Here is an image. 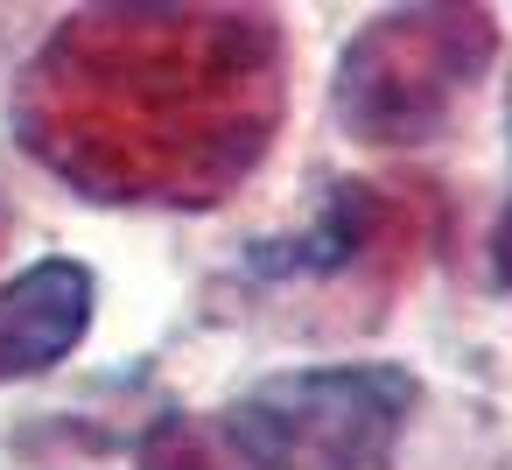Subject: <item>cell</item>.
Listing matches in <instances>:
<instances>
[{
	"label": "cell",
	"mask_w": 512,
	"mask_h": 470,
	"mask_svg": "<svg viewBox=\"0 0 512 470\" xmlns=\"http://www.w3.org/2000/svg\"><path fill=\"white\" fill-rule=\"evenodd\" d=\"M386 239H393L386 190L379 183H358V176H337V183H323L309 225L274 232V239H253L239 267L260 288H337L358 267H372Z\"/></svg>",
	"instance_id": "obj_4"
},
{
	"label": "cell",
	"mask_w": 512,
	"mask_h": 470,
	"mask_svg": "<svg viewBox=\"0 0 512 470\" xmlns=\"http://www.w3.org/2000/svg\"><path fill=\"white\" fill-rule=\"evenodd\" d=\"M505 127H512V106H505ZM491 281L512 295V197H505V211H498V232H491Z\"/></svg>",
	"instance_id": "obj_7"
},
{
	"label": "cell",
	"mask_w": 512,
	"mask_h": 470,
	"mask_svg": "<svg viewBox=\"0 0 512 470\" xmlns=\"http://www.w3.org/2000/svg\"><path fill=\"white\" fill-rule=\"evenodd\" d=\"M99 309V281L85 260H36L15 281H0V386L57 372Z\"/></svg>",
	"instance_id": "obj_5"
},
{
	"label": "cell",
	"mask_w": 512,
	"mask_h": 470,
	"mask_svg": "<svg viewBox=\"0 0 512 470\" xmlns=\"http://www.w3.org/2000/svg\"><path fill=\"white\" fill-rule=\"evenodd\" d=\"M134 470H232V463L190 414H155L134 442Z\"/></svg>",
	"instance_id": "obj_6"
},
{
	"label": "cell",
	"mask_w": 512,
	"mask_h": 470,
	"mask_svg": "<svg viewBox=\"0 0 512 470\" xmlns=\"http://www.w3.org/2000/svg\"><path fill=\"white\" fill-rule=\"evenodd\" d=\"M8 120L92 204L204 211L274 141L281 29L239 8H92L29 57Z\"/></svg>",
	"instance_id": "obj_1"
},
{
	"label": "cell",
	"mask_w": 512,
	"mask_h": 470,
	"mask_svg": "<svg viewBox=\"0 0 512 470\" xmlns=\"http://www.w3.org/2000/svg\"><path fill=\"white\" fill-rule=\"evenodd\" d=\"M491 57H498L491 8H393L344 43L330 113L365 148H421L456 120Z\"/></svg>",
	"instance_id": "obj_3"
},
{
	"label": "cell",
	"mask_w": 512,
	"mask_h": 470,
	"mask_svg": "<svg viewBox=\"0 0 512 470\" xmlns=\"http://www.w3.org/2000/svg\"><path fill=\"white\" fill-rule=\"evenodd\" d=\"M8 232H15V211H8V197H0V246H8Z\"/></svg>",
	"instance_id": "obj_8"
},
{
	"label": "cell",
	"mask_w": 512,
	"mask_h": 470,
	"mask_svg": "<svg viewBox=\"0 0 512 470\" xmlns=\"http://www.w3.org/2000/svg\"><path fill=\"white\" fill-rule=\"evenodd\" d=\"M421 379L400 358H337L253 379L218 414V449L239 470H386Z\"/></svg>",
	"instance_id": "obj_2"
}]
</instances>
